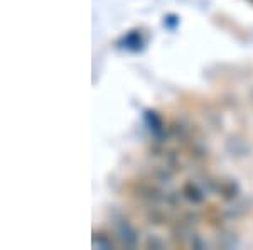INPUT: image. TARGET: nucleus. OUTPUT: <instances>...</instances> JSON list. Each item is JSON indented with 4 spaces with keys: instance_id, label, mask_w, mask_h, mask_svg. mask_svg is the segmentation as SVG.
<instances>
[{
    "instance_id": "nucleus-2",
    "label": "nucleus",
    "mask_w": 253,
    "mask_h": 250,
    "mask_svg": "<svg viewBox=\"0 0 253 250\" xmlns=\"http://www.w3.org/2000/svg\"><path fill=\"white\" fill-rule=\"evenodd\" d=\"M124 43H125V48L126 49H138L142 46V41H140V32L133 31L130 32L126 38H124Z\"/></svg>"
},
{
    "instance_id": "nucleus-1",
    "label": "nucleus",
    "mask_w": 253,
    "mask_h": 250,
    "mask_svg": "<svg viewBox=\"0 0 253 250\" xmlns=\"http://www.w3.org/2000/svg\"><path fill=\"white\" fill-rule=\"evenodd\" d=\"M184 196L189 201H193V203H199V201H203V198H205V195H203L201 191L196 188V184L193 183H189V184H186V188H184Z\"/></svg>"
}]
</instances>
